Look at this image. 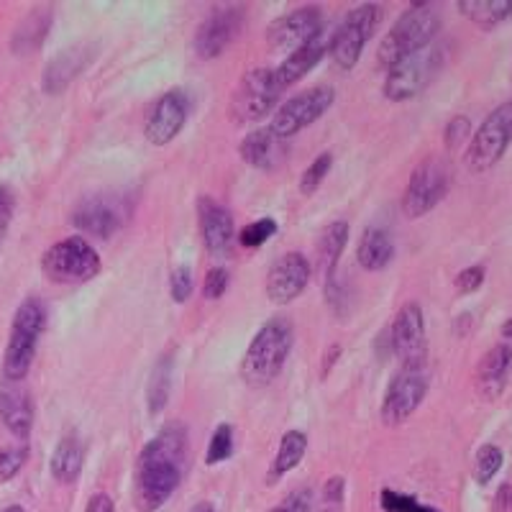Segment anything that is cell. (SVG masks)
Listing matches in <instances>:
<instances>
[{"instance_id": "6da1fadb", "label": "cell", "mask_w": 512, "mask_h": 512, "mask_svg": "<svg viewBox=\"0 0 512 512\" xmlns=\"http://www.w3.org/2000/svg\"><path fill=\"white\" fill-rule=\"evenodd\" d=\"M187 472V428L182 423L164 425L146 441L134 469V507L157 512L175 495Z\"/></svg>"}, {"instance_id": "7a4b0ae2", "label": "cell", "mask_w": 512, "mask_h": 512, "mask_svg": "<svg viewBox=\"0 0 512 512\" xmlns=\"http://www.w3.org/2000/svg\"><path fill=\"white\" fill-rule=\"evenodd\" d=\"M295 333L285 318L267 320L256 336L251 338L241 361V377L249 387H267L280 377L285 369V361L292 351Z\"/></svg>"}, {"instance_id": "3957f363", "label": "cell", "mask_w": 512, "mask_h": 512, "mask_svg": "<svg viewBox=\"0 0 512 512\" xmlns=\"http://www.w3.org/2000/svg\"><path fill=\"white\" fill-rule=\"evenodd\" d=\"M44 328H47V308L39 297H26L13 315L8 344L3 351V379H8V382L26 379V374L31 372V364H34Z\"/></svg>"}, {"instance_id": "277c9868", "label": "cell", "mask_w": 512, "mask_h": 512, "mask_svg": "<svg viewBox=\"0 0 512 512\" xmlns=\"http://www.w3.org/2000/svg\"><path fill=\"white\" fill-rule=\"evenodd\" d=\"M438 31H441V16H438L436 8L431 3H413L387 31V36L379 44L377 59L390 70L392 64H397L400 59L431 47Z\"/></svg>"}, {"instance_id": "5b68a950", "label": "cell", "mask_w": 512, "mask_h": 512, "mask_svg": "<svg viewBox=\"0 0 512 512\" xmlns=\"http://www.w3.org/2000/svg\"><path fill=\"white\" fill-rule=\"evenodd\" d=\"M103 269L100 254L85 236H70L49 246L41 256V272L57 285H82L95 280Z\"/></svg>"}, {"instance_id": "8992f818", "label": "cell", "mask_w": 512, "mask_h": 512, "mask_svg": "<svg viewBox=\"0 0 512 512\" xmlns=\"http://www.w3.org/2000/svg\"><path fill=\"white\" fill-rule=\"evenodd\" d=\"M382 16V6H377V3H361V6L351 8L346 13L344 24L338 26L336 34L328 41V54H331L336 67H341L344 72L354 70L356 62L361 59V52L367 47V41L377 31Z\"/></svg>"}, {"instance_id": "52a82bcc", "label": "cell", "mask_w": 512, "mask_h": 512, "mask_svg": "<svg viewBox=\"0 0 512 512\" xmlns=\"http://www.w3.org/2000/svg\"><path fill=\"white\" fill-rule=\"evenodd\" d=\"M282 88L277 85L274 70L269 67H256L244 75L239 88L233 90L231 103H228V116L233 123H256L277 108L280 103Z\"/></svg>"}, {"instance_id": "ba28073f", "label": "cell", "mask_w": 512, "mask_h": 512, "mask_svg": "<svg viewBox=\"0 0 512 512\" xmlns=\"http://www.w3.org/2000/svg\"><path fill=\"white\" fill-rule=\"evenodd\" d=\"M512 144V103L497 105L495 111L489 113L469 139L466 149V167L472 169L474 175H482L495 167Z\"/></svg>"}, {"instance_id": "9c48e42d", "label": "cell", "mask_w": 512, "mask_h": 512, "mask_svg": "<svg viewBox=\"0 0 512 512\" xmlns=\"http://www.w3.org/2000/svg\"><path fill=\"white\" fill-rule=\"evenodd\" d=\"M441 67L443 49L436 47V44L420 49V52L410 54V57L400 59V62L392 64L390 72H387V80H384V98L392 100V103H402V100L415 98V95H420L428 85H431L433 77L438 75Z\"/></svg>"}, {"instance_id": "30bf717a", "label": "cell", "mask_w": 512, "mask_h": 512, "mask_svg": "<svg viewBox=\"0 0 512 512\" xmlns=\"http://www.w3.org/2000/svg\"><path fill=\"white\" fill-rule=\"evenodd\" d=\"M448 185H451V175H448V167L441 159L431 157L420 162L410 175L408 190L402 195V213L413 221L423 218L446 198Z\"/></svg>"}, {"instance_id": "8fae6325", "label": "cell", "mask_w": 512, "mask_h": 512, "mask_svg": "<svg viewBox=\"0 0 512 512\" xmlns=\"http://www.w3.org/2000/svg\"><path fill=\"white\" fill-rule=\"evenodd\" d=\"M431 379L425 369H405L390 379L387 392L382 397V408H379V418L384 425H402L415 410L423 405L425 395H428Z\"/></svg>"}, {"instance_id": "7c38bea8", "label": "cell", "mask_w": 512, "mask_h": 512, "mask_svg": "<svg viewBox=\"0 0 512 512\" xmlns=\"http://www.w3.org/2000/svg\"><path fill=\"white\" fill-rule=\"evenodd\" d=\"M333 98H336V93H333L331 85L305 90V93L295 95L285 105H280V111L274 113L269 128L282 139H290V136L300 134L303 128L313 126L318 118H323V113L333 105Z\"/></svg>"}, {"instance_id": "4fadbf2b", "label": "cell", "mask_w": 512, "mask_h": 512, "mask_svg": "<svg viewBox=\"0 0 512 512\" xmlns=\"http://www.w3.org/2000/svg\"><path fill=\"white\" fill-rule=\"evenodd\" d=\"M390 346L405 369H425L428 338H425V318L418 303H408L397 310L390 328Z\"/></svg>"}, {"instance_id": "5bb4252c", "label": "cell", "mask_w": 512, "mask_h": 512, "mask_svg": "<svg viewBox=\"0 0 512 512\" xmlns=\"http://www.w3.org/2000/svg\"><path fill=\"white\" fill-rule=\"evenodd\" d=\"M318 36H323V13L318 6H303L274 18L267 29V44L272 52L292 54Z\"/></svg>"}, {"instance_id": "9a60e30c", "label": "cell", "mask_w": 512, "mask_h": 512, "mask_svg": "<svg viewBox=\"0 0 512 512\" xmlns=\"http://www.w3.org/2000/svg\"><path fill=\"white\" fill-rule=\"evenodd\" d=\"M187 116H190V98H187L185 90L175 88L164 93L152 108V113L146 116V141L154 146L172 144L180 136L182 128H185Z\"/></svg>"}, {"instance_id": "2e32d148", "label": "cell", "mask_w": 512, "mask_h": 512, "mask_svg": "<svg viewBox=\"0 0 512 512\" xmlns=\"http://www.w3.org/2000/svg\"><path fill=\"white\" fill-rule=\"evenodd\" d=\"M310 262L300 251H287L267 274V297L274 305H290L310 282Z\"/></svg>"}, {"instance_id": "e0dca14e", "label": "cell", "mask_w": 512, "mask_h": 512, "mask_svg": "<svg viewBox=\"0 0 512 512\" xmlns=\"http://www.w3.org/2000/svg\"><path fill=\"white\" fill-rule=\"evenodd\" d=\"M244 26L241 8H221L213 11L195 31V54L200 59H216L226 52V47L239 36Z\"/></svg>"}, {"instance_id": "ac0fdd59", "label": "cell", "mask_w": 512, "mask_h": 512, "mask_svg": "<svg viewBox=\"0 0 512 512\" xmlns=\"http://www.w3.org/2000/svg\"><path fill=\"white\" fill-rule=\"evenodd\" d=\"M123 218H126V210L118 205V200L105 198V195L85 198L72 210V226L95 239H111L121 228Z\"/></svg>"}, {"instance_id": "d6986e66", "label": "cell", "mask_w": 512, "mask_h": 512, "mask_svg": "<svg viewBox=\"0 0 512 512\" xmlns=\"http://www.w3.org/2000/svg\"><path fill=\"white\" fill-rule=\"evenodd\" d=\"M198 221L200 233H203V244L210 256H226L236 241V228L228 208L216 203L213 198L203 195L198 200Z\"/></svg>"}, {"instance_id": "ffe728a7", "label": "cell", "mask_w": 512, "mask_h": 512, "mask_svg": "<svg viewBox=\"0 0 512 512\" xmlns=\"http://www.w3.org/2000/svg\"><path fill=\"white\" fill-rule=\"evenodd\" d=\"M0 420L18 441H29L34 428V402L21 382H0Z\"/></svg>"}, {"instance_id": "44dd1931", "label": "cell", "mask_w": 512, "mask_h": 512, "mask_svg": "<svg viewBox=\"0 0 512 512\" xmlns=\"http://www.w3.org/2000/svg\"><path fill=\"white\" fill-rule=\"evenodd\" d=\"M512 369V346L510 344H497L482 356V361L477 364V374H474V382H477V392L482 400L495 402L500 400L502 392L507 387V379H510Z\"/></svg>"}, {"instance_id": "7402d4cb", "label": "cell", "mask_w": 512, "mask_h": 512, "mask_svg": "<svg viewBox=\"0 0 512 512\" xmlns=\"http://www.w3.org/2000/svg\"><path fill=\"white\" fill-rule=\"evenodd\" d=\"M285 141L287 139L274 134L269 126H262L244 136V141L239 144V154L249 167L262 169V172H272V169H277L282 162H285V154H287Z\"/></svg>"}, {"instance_id": "603a6c76", "label": "cell", "mask_w": 512, "mask_h": 512, "mask_svg": "<svg viewBox=\"0 0 512 512\" xmlns=\"http://www.w3.org/2000/svg\"><path fill=\"white\" fill-rule=\"evenodd\" d=\"M90 62V52L85 47L64 49L62 54L52 59L44 67V77H41V88L47 95H59L77 75H80Z\"/></svg>"}, {"instance_id": "cb8c5ba5", "label": "cell", "mask_w": 512, "mask_h": 512, "mask_svg": "<svg viewBox=\"0 0 512 512\" xmlns=\"http://www.w3.org/2000/svg\"><path fill=\"white\" fill-rule=\"evenodd\" d=\"M326 54H328L326 36H318V39H313L310 44H305V47H300V49H295L292 54H287L285 62H282L280 67L274 70L277 85L285 90V88H290V85H295L297 80H303V77L308 75V72L313 70L315 64L326 57Z\"/></svg>"}, {"instance_id": "d4e9b609", "label": "cell", "mask_w": 512, "mask_h": 512, "mask_svg": "<svg viewBox=\"0 0 512 512\" xmlns=\"http://www.w3.org/2000/svg\"><path fill=\"white\" fill-rule=\"evenodd\" d=\"M82 466H85V446L75 433H70L54 448L49 469L59 484H75L82 474Z\"/></svg>"}, {"instance_id": "484cf974", "label": "cell", "mask_w": 512, "mask_h": 512, "mask_svg": "<svg viewBox=\"0 0 512 512\" xmlns=\"http://www.w3.org/2000/svg\"><path fill=\"white\" fill-rule=\"evenodd\" d=\"M305 454H308V436L303 431H287L282 436L277 454H274L272 466H269L267 484H277L285 474L297 469V466L303 464Z\"/></svg>"}, {"instance_id": "4316f807", "label": "cell", "mask_w": 512, "mask_h": 512, "mask_svg": "<svg viewBox=\"0 0 512 512\" xmlns=\"http://www.w3.org/2000/svg\"><path fill=\"white\" fill-rule=\"evenodd\" d=\"M459 13L482 31H492L512 18V0H459Z\"/></svg>"}, {"instance_id": "83f0119b", "label": "cell", "mask_w": 512, "mask_h": 512, "mask_svg": "<svg viewBox=\"0 0 512 512\" xmlns=\"http://www.w3.org/2000/svg\"><path fill=\"white\" fill-rule=\"evenodd\" d=\"M395 256V244H392L390 233L382 228H367L356 249V259L367 272H379L392 262Z\"/></svg>"}, {"instance_id": "f1b7e54d", "label": "cell", "mask_w": 512, "mask_h": 512, "mask_svg": "<svg viewBox=\"0 0 512 512\" xmlns=\"http://www.w3.org/2000/svg\"><path fill=\"white\" fill-rule=\"evenodd\" d=\"M346 244H349V223L346 221H333L320 231L318 256L320 267L326 272V280L336 277L338 262H341V254H344Z\"/></svg>"}, {"instance_id": "f546056e", "label": "cell", "mask_w": 512, "mask_h": 512, "mask_svg": "<svg viewBox=\"0 0 512 512\" xmlns=\"http://www.w3.org/2000/svg\"><path fill=\"white\" fill-rule=\"evenodd\" d=\"M49 26H52V11H49V8H36L34 13H29L24 24L18 26L16 34H13V52L26 54L39 49L44 36H47Z\"/></svg>"}, {"instance_id": "4dcf8cb0", "label": "cell", "mask_w": 512, "mask_h": 512, "mask_svg": "<svg viewBox=\"0 0 512 512\" xmlns=\"http://www.w3.org/2000/svg\"><path fill=\"white\" fill-rule=\"evenodd\" d=\"M169 384H172V361H169V356H164L157 367H154L149 387H146V402H149V413L152 415H159L164 410V405H167Z\"/></svg>"}, {"instance_id": "1f68e13d", "label": "cell", "mask_w": 512, "mask_h": 512, "mask_svg": "<svg viewBox=\"0 0 512 512\" xmlns=\"http://www.w3.org/2000/svg\"><path fill=\"white\" fill-rule=\"evenodd\" d=\"M502 464H505V454L497 443H484L477 448V456H474V482L479 487H487L492 479L500 474Z\"/></svg>"}, {"instance_id": "d6a6232c", "label": "cell", "mask_w": 512, "mask_h": 512, "mask_svg": "<svg viewBox=\"0 0 512 512\" xmlns=\"http://www.w3.org/2000/svg\"><path fill=\"white\" fill-rule=\"evenodd\" d=\"M233 448H236V443H233V428L228 423L218 425L216 431H213V436H210V441H208V451H205V464H208V466L223 464V461H228L233 456Z\"/></svg>"}, {"instance_id": "836d02e7", "label": "cell", "mask_w": 512, "mask_h": 512, "mask_svg": "<svg viewBox=\"0 0 512 512\" xmlns=\"http://www.w3.org/2000/svg\"><path fill=\"white\" fill-rule=\"evenodd\" d=\"M274 233H277V221L274 218H259V221H251L241 228L239 244L244 249H259V246H264L272 239Z\"/></svg>"}, {"instance_id": "e575fe53", "label": "cell", "mask_w": 512, "mask_h": 512, "mask_svg": "<svg viewBox=\"0 0 512 512\" xmlns=\"http://www.w3.org/2000/svg\"><path fill=\"white\" fill-rule=\"evenodd\" d=\"M331 164H333L331 152L318 154V157L310 162V167L305 169L303 175H300V185H297L300 187V192H303V195H313V192L323 185V180L328 177V172H331Z\"/></svg>"}, {"instance_id": "d590c367", "label": "cell", "mask_w": 512, "mask_h": 512, "mask_svg": "<svg viewBox=\"0 0 512 512\" xmlns=\"http://www.w3.org/2000/svg\"><path fill=\"white\" fill-rule=\"evenodd\" d=\"M29 461V443H16L0 451V484L11 482Z\"/></svg>"}, {"instance_id": "8d00e7d4", "label": "cell", "mask_w": 512, "mask_h": 512, "mask_svg": "<svg viewBox=\"0 0 512 512\" xmlns=\"http://www.w3.org/2000/svg\"><path fill=\"white\" fill-rule=\"evenodd\" d=\"M379 502H382V510L387 512H441L438 507L423 505L413 495H402V492H395V489H382Z\"/></svg>"}, {"instance_id": "74e56055", "label": "cell", "mask_w": 512, "mask_h": 512, "mask_svg": "<svg viewBox=\"0 0 512 512\" xmlns=\"http://www.w3.org/2000/svg\"><path fill=\"white\" fill-rule=\"evenodd\" d=\"M472 121L466 116H454L443 128V144H446L448 152H459L466 141L472 139Z\"/></svg>"}, {"instance_id": "f35d334b", "label": "cell", "mask_w": 512, "mask_h": 512, "mask_svg": "<svg viewBox=\"0 0 512 512\" xmlns=\"http://www.w3.org/2000/svg\"><path fill=\"white\" fill-rule=\"evenodd\" d=\"M192 290H195L192 269L187 267V264L172 269V274H169V295H172V300H175L177 305L187 303V297L192 295Z\"/></svg>"}, {"instance_id": "ab89813d", "label": "cell", "mask_w": 512, "mask_h": 512, "mask_svg": "<svg viewBox=\"0 0 512 512\" xmlns=\"http://www.w3.org/2000/svg\"><path fill=\"white\" fill-rule=\"evenodd\" d=\"M484 280H487V269H484L482 264H472V267L461 269V272L456 274L454 287L459 295H472V292H477L479 287L484 285Z\"/></svg>"}, {"instance_id": "60d3db41", "label": "cell", "mask_w": 512, "mask_h": 512, "mask_svg": "<svg viewBox=\"0 0 512 512\" xmlns=\"http://www.w3.org/2000/svg\"><path fill=\"white\" fill-rule=\"evenodd\" d=\"M344 495H346V479L344 477H331L323 487V505L320 512H341L344 507Z\"/></svg>"}, {"instance_id": "b9f144b4", "label": "cell", "mask_w": 512, "mask_h": 512, "mask_svg": "<svg viewBox=\"0 0 512 512\" xmlns=\"http://www.w3.org/2000/svg\"><path fill=\"white\" fill-rule=\"evenodd\" d=\"M310 510H313V492H310L308 487H303L290 492L280 505L269 507L267 512H310Z\"/></svg>"}, {"instance_id": "7bdbcfd3", "label": "cell", "mask_w": 512, "mask_h": 512, "mask_svg": "<svg viewBox=\"0 0 512 512\" xmlns=\"http://www.w3.org/2000/svg\"><path fill=\"white\" fill-rule=\"evenodd\" d=\"M226 290H228V269L213 267L208 274H205L203 295L208 297V300H218V297L226 295Z\"/></svg>"}, {"instance_id": "ee69618b", "label": "cell", "mask_w": 512, "mask_h": 512, "mask_svg": "<svg viewBox=\"0 0 512 512\" xmlns=\"http://www.w3.org/2000/svg\"><path fill=\"white\" fill-rule=\"evenodd\" d=\"M11 221H13V192L11 187L0 185V244H3V239H6Z\"/></svg>"}, {"instance_id": "f6af8a7d", "label": "cell", "mask_w": 512, "mask_h": 512, "mask_svg": "<svg viewBox=\"0 0 512 512\" xmlns=\"http://www.w3.org/2000/svg\"><path fill=\"white\" fill-rule=\"evenodd\" d=\"M85 512H116V505H113V500L105 492H98V495H93L88 500Z\"/></svg>"}, {"instance_id": "bcb514c9", "label": "cell", "mask_w": 512, "mask_h": 512, "mask_svg": "<svg viewBox=\"0 0 512 512\" xmlns=\"http://www.w3.org/2000/svg\"><path fill=\"white\" fill-rule=\"evenodd\" d=\"M344 354L341 351V346H331V351L326 354V367H323V372H320V377H328V372H331V367L338 361V356Z\"/></svg>"}, {"instance_id": "7dc6e473", "label": "cell", "mask_w": 512, "mask_h": 512, "mask_svg": "<svg viewBox=\"0 0 512 512\" xmlns=\"http://www.w3.org/2000/svg\"><path fill=\"white\" fill-rule=\"evenodd\" d=\"M502 338H505V341H510V344H512V315L505 320V323H502Z\"/></svg>"}, {"instance_id": "c3c4849f", "label": "cell", "mask_w": 512, "mask_h": 512, "mask_svg": "<svg viewBox=\"0 0 512 512\" xmlns=\"http://www.w3.org/2000/svg\"><path fill=\"white\" fill-rule=\"evenodd\" d=\"M187 512H216V507L210 505V502H198V505H192Z\"/></svg>"}, {"instance_id": "681fc988", "label": "cell", "mask_w": 512, "mask_h": 512, "mask_svg": "<svg viewBox=\"0 0 512 512\" xmlns=\"http://www.w3.org/2000/svg\"><path fill=\"white\" fill-rule=\"evenodd\" d=\"M3 512H26V510L21 505H11V507H6V510H3Z\"/></svg>"}]
</instances>
